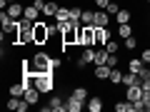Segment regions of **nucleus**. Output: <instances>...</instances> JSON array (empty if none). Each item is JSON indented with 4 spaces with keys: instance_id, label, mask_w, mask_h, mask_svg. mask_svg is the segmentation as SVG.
Instances as JSON below:
<instances>
[{
    "instance_id": "nucleus-1",
    "label": "nucleus",
    "mask_w": 150,
    "mask_h": 112,
    "mask_svg": "<svg viewBox=\"0 0 150 112\" xmlns=\"http://www.w3.org/2000/svg\"><path fill=\"white\" fill-rule=\"evenodd\" d=\"M18 45H35V22L33 20H20V30H18Z\"/></svg>"
},
{
    "instance_id": "nucleus-2",
    "label": "nucleus",
    "mask_w": 150,
    "mask_h": 112,
    "mask_svg": "<svg viewBox=\"0 0 150 112\" xmlns=\"http://www.w3.org/2000/svg\"><path fill=\"white\" fill-rule=\"evenodd\" d=\"M33 85L38 87V90L43 92H53L55 90V77H53V70H48V72H38L35 77H33Z\"/></svg>"
},
{
    "instance_id": "nucleus-3",
    "label": "nucleus",
    "mask_w": 150,
    "mask_h": 112,
    "mask_svg": "<svg viewBox=\"0 0 150 112\" xmlns=\"http://www.w3.org/2000/svg\"><path fill=\"white\" fill-rule=\"evenodd\" d=\"M78 45H80V48L95 45V27L93 25H80L78 27Z\"/></svg>"
},
{
    "instance_id": "nucleus-4",
    "label": "nucleus",
    "mask_w": 150,
    "mask_h": 112,
    "mask_svg": "<svg viewBox=\"0 0 150 112\" xmlns=\"http://www.w3.org/2000/svg\"><path fill=\"white\" fill-rule=\"evenodd\" d=\"M50 40V25L45 20H38L35 22V45H48Z\"/></svg>"
},
{
    "instance_id": "nucleus-5",
    "label": "nucleus",
    "mask_w": 150,
    "mask_h": 112,
    "mask_svg": "<svg viewBox=\"0 0 150 112\" xmlns=\"http://www.w3.org/2000/svg\"><path fill=\"white\" fill-rule=\"evenodd\" d=\"M0 25H3V32H18L20 30V20L13 15H8L5 10H3V15H0Z\"/></svg>"
},
{
    "instance_id": "nucleus-6",
    "label": "nucleus",
    "mask_w": 150,
    "mask_h": 112,
    "mask_svg": "<svg viewBox=\"0 0 150 112\" xmlns=\"http://www.w3.org/2000/svg\"><path fill=\"white\" fill-rule=\"evenodd\" d=\"M90 62H95V50L93 48H83V52H80V57H78V67H85V65H90Z\"/></svg>"
},
{
    "instance_id": "nucleus-7",
    "label": "nucleus",
    "mask_w": 150,
    "mask_h": 112,
    "mask_svg": "<svg viewBox=\"0 0 150 112\" xmlns=\"http://www.w3.org/2000/svg\"><path fill=\"white\" fill-rule=\"evenodd\" d=\"M40 95H43V92L38 90L35 85H28V87H25V95H23V100H25L28 105H38V100H40Z\"/></svg>"
},
{
    "instance_id": "nucleus-8",
    "label": "nucleus",
    "mask_w": 150,
    "mask_h": 112,
    "mask_svg": "<svg viewBox=\"0 0 150 112\" xmlns=\"http://www.w3.org/2000/svg\"><path fill=\"white\" fill-rule=\"evenodd\" d=\"M125 97H128L130 102H138V100H143V87H140V82H138V85H130V87H125Z\"/></svg>"
},
{
    "instance_id": "nucleus-9",
    "label": "nucleus",
    "mask_w": 150,
    "mask_h": 112,
    "mask_svg": "<svg viewBox=\"0 0 150 112\" xmlns=\"http://www.w3.org/2000/svg\"><path fill=\"white\" fill-rule=\"evenodd\" d=\"M108 25H110V13L98 8V10H95V25H93V27H108Z\"/></svg>"
},
{
    "instance_id": "nucleus-10",
    "label": "nucleus",
    "mask_w": 150,
    "mask_h": 112,
    "mask_svg": "<svg viewBox=\"0 0 150 112\" xmlns=\"http://www.w3.org/2000/svg\"><path fill=\"white\" fill-rule=\"evenodd\" d=\"M83 105H85V102L78 100V97H73V95L65 97V110H68V112H80V110H83Z\"/></svg>"
},
{
    "instance_id": "nucleus-11",
    "label": "nucleus",
    "mask_w": 150,
    "mask_h": 112,
    "mask_svg": "<svg viewBox=\"0 0 150 112\" xmlns=\"http://www.w3.org/2000/svg\"><path fill=\"white\" fill-rule=\"evenodd\" d=\"M110 65H95V72H93V75H95V80H103V82H105V80H110Z\"/></svg>"
},
{
    "instance_id": "nucleus-12",
    "label": "nucleus",
    "mask_w": 150,
    "mask_h": 112,
    "mask_svg": "<svg viewBox=\"0 0 150 112\" xmlns=\"http://www.w3.org/2000/svg\"><path fill=\"white\" fill-rule=\"evenodd\" d=\"M25 80H20V82H13V85H8V92H10L13 97H23L25 95Z\"/></svg>"
},
{
    "instance_id": "nucleus-13",
    "label": "nucleus",
    "mask_w": 150,
    "mask_h": 112,
    "mask_svg": "<svg viewBox=\"0 0 150 112\" xmlns=\"http://www.w3.org/2000/svg\"><path fill=\"white\" fill-rule=\"evenodd\" d=\"M110 40V30L108 27H95V45H105Z\"/></svg>"
},
{
    "instance_id": "nucleus-14",
    "label": "nucleus",
    "mask_w": 150,
    "mask_h": 112,
    "mask_svg": "<svg viewBox=\"0 0 150 112\" xmlns=\"http://www.w3.org/2000/svg\"><path fill=\"white\" fill-rule=\"evenodd\" d=\"M5 13H8V15H13V18H23V15H25V8H23L20 3H10Z\"/></svg>"
},
{
    "instance_id": "nucleus-15",
    "label": "nucleus",
    "mask_w": 150,
    "mask_h": 112,
    "mask_svg": "<svg viewBox=\"0 0 150 112\" xmlns=\"http://www.w3.org/2000/svg\"><path fill=\"white\" fill-rule=\"evenodd\" d=\"M138 82H140V75H138V72H130V70H128V72H123V85H125V87L138 85Z\"/></svg>"
},
{
    "instance_id": "nucleus-16",
    "label": "nucleus",
    "mask_w": 150,
    "mask_h": 112,
    "mask_svg": "<svg viewBox=\"0 0 150 112\" xmlns=\"http://www.w3.org/2000/svg\"><path fill=\"white\" fill-rule=\"evenodd\" d=\"M80 25H95V10H83Z\"/></svg>"
},
{
    "instance_id": "nucleus-17",
    "label": "nucleus",
    "mask_w": 150,
    "mask_h": 112,
    "mask_svg": "<svg viewBox=\"0 0 150 112\" xmlns=\"http://www.w3.org/2000/svg\"><path fill=\"white\" fill-rule=\"evenodd\" d=\"M88 110H90V112H100L103 110V97H90V100H88Z\"/></svg>"
},
{
    "instance_id": "nucleus-18",
    "label": "nucleus",
    "mask_w": 150,
    "mask_h": 112,
    "mask_svg": "<svg viewBox=\"0 0 150 112\" xmlns=\"http://www.w3.org/2000/svg\"><path fill=\"white\" fill-rule=\"evenodd\" d=\"M23 18H25V20L38 22V18H40V10H38L35 5H28V8H25V15H23Z\"/></svg>"
},
{
    "instance_id": "nucleus-19",
    "label": "nucleus",
    "mask_w": 150,
    "mask_h": 112,
    "mask_svg": "<svg viewBox=\"0 0 150 112\" xmlns=\"http://www.w3.org/2000/svg\"><path fill=\"white\" fill-rule=\"evenodd\" d=\"M108 82H112V85H123V70L112 67L110 70V80H108Z\"/></svg>"
},
{
    "instance_id": "nucleus-20",
    "label": "nucleus",
    "mask_w": 150,
    "mask_h": 112,
    "mask_svg": "<svg viewBox=\"0 0 150 112\" xmlns=\"http://www.w3.org/2000/svg\"><path fill=\"white\" fill-rule=\"evenodd\" d=\"M93 65H108V50H105V45H103L100 50H95V62Z\"/></svg>"
},
{
    "instance_id": "nucleus-21",
    "label": "nucleus",
    "mask_w": 150,
    "mask_h": 112,
    "mask_svg": "<svg viewBox=\"0 0 150 112\" xmlns=\"http://www.w3.org/2000/svg\"><path fill=\"white\" fill-rule=\"evenodd\" d=\"M58 8H60L58 3H53V0H48V3H45V8H43V15H45V18H50V15L55 18V13H58Z\"/></svg>"
},
{
    "instance_id": "nucleus-22",
    "label": "nucleus",
    "mask_w": 150,
    "mask_h": 112,
    "mask_svg": "<svg viewBox=\"0 0 150 112\" xmlns=\"http://www.w3.org/2000/svg\"><path fill=\"white\" fill-rule=\"evenodd\" d=\"M48 105H50V110H55V112H65V102H63V97H58V95H55Z\"/></svg>"
},
{
    "instance_id": "nucleus-23",
    "label": "nucleus",
    "mask_w": 150,
    "mask_h": 112,
    "mask_svg": "<svg viewBox=\"0 0 150 112\" xmlns=\"http://www.w3.org/2000/svg\"><path fill=\"white\" fill-rule=\"evenodd\" d=\"M143 67H145V62H143L140 57H133V60H128V70H130V72H140Z\"/></svg>"
},
{
    "instance_id": "nucleus-24",
    "label": "nucleus",
    "mask_w": 150,
    "mask_h": 112,
    "mask_svg": "<svg viewBox=\"0 0 150 112\" xmlns=\"http://www.w3.org/2000/svg\"><path fill=\"white\" fill-rule=\"evenodd\" d=\"M55 20H58V22H68V20H70V8H58Z\"/></svg>"
},
{
    "instance_id": "nucleus-25",
    "label": "nucleus",
    "mask_w": 150,
    "mask_h": 112,
    "mask_svg": "<svg viewBox=\"0 0 150 112\" xmlns=\"http://www.w3.org/2000/svg\"><path fill=\"white\" fill-rule=\"evenodd\" d=\"M130 18H133V13L125 10V8H120V13L115 15V20H118V25H123V22H130Z\"/></svg>"
},
{
    "instance_id": "nucleus-26",
    "label": "nucleus",
    "mask_w": 150,
    "mask_h": 112,
    "mask_svg": "<svg viewBox=\"0 0 150 112\" xmlns=\"http://www.w3.org/2000/svg\"><path fill=\"white\" fill-rule=\"evenodd\" d=\"M115 110H118V112H133V102L125 97V100H120L118 105H115Z\"/></svg>"
},
{
    "instance_id": "nucleus-27",
    "label": "nucleus",
    "mask_w": 150,
    "mask_h": 112,
    "mask_svg": "<svg viewBox=\"0 0 150 112\" xmlns=\"http://www.w3.org/2000/svg\"><path fill=\"white\" fill-rule=\"evenodd\" d=\"M20 105H23V100H20V97H8V102H5V107H8V110H20Z\"/></svg>"
},
{
    "instance_id": "nucleus-28",
    "label": "nucleus",
    "mask_w": 150,
    "mask_h": 112,
    "mask_svg": "<svg viewBox=\"0 0 150 112\" xmlns=\"http://www.w3.org/2000/svg\"><path fill=\"white\" fill-rule=\"evenodd\" d=\"M70 95H73V97H78V100H83V102L88 100V90H85V87H75V90L70 92Z\"/></svg>"
},
{
    "instance_id": "nucleus-29",
    "label": "nucleus",
    "mask_w": 150,
    "mask_h": 112,
    "mask_svg": "<svg viewBox=\"0 0 150 112\" xmlns=\"http://www.w3.org/2000/svg\"><path fill=\"white\" fill-rule=\"evenodd\" d=\"M118 32H120V37H130L133 35V27H130L128 22H123V25H118Z\"/></svg>"
},
{
    "instance_id": "nucleus-30",
    "label": "nucleus",
    "mask_w": 150,
    "mask_h": 112,
    "mask_svg": "<svg viewBox=\"0 0 150 112\" xmlns=\"http://www.w3.org/2000/svg\"><path fill=\"white\" fill-rule=\"evenodd\" d=\"M105 50H108V52H110V55H118V50H120V45L115 43V40H108V43H105Z\"/></svg>"
},
{
    "instance_id": "nucleus-31",
    "label": "nucleus",
    "mask_w": 150,
    "mask_h": 112,
    "mask_svg": "<svg viewBox=\"0 0 150 112\" xmlns=\"http://www.w3.org/2000/svg\"><path fill=\"white\" fill-rule=\"evenodd\" d=\"M135 48H138V37H135V35L125 37V50H135Z\"/></svg>"
},
{
    "instance_id": "nucleus-32",
    "label": "nucleus",
    "mask_w": 150,
    "mask_h": 112,
    "mask_svg": "<svg viewBox=\"0 0 150 112\" xmlns=\"http://www.w3.org/2000/svg\"><path fill=\"white\" fill-rule=\"evenodd\" d=\"M80 15H83V8H70V20L80 22Z\"/></svg>"
},
{
    "instance_id": "nucleus-33",
    "label": "nucleus",
    "mask_w": 150,
    "mask_h": 112,
    "mask_svg": "<svg viewBox=\"0 0 150 112\" xmlns=\"http://www.w3.org/2000/svg\"><path fill=\"white\" fill-rule=\"evenodd\" d=\"M105 10L110 13V15H118V13H120V5H118V3H115V0H110V5H108Z\"/></svg>"
},
{
    "instance_id": "nucleus-34",
    "label": "nucleus",
    "mask_w": 150,
    "mask_h": 112,
    "mask_svg": "<svg viewBox=\"0 0 150 112\" xmlns=\"http://www.w3.org/2000/svg\"><path fill=\"white\" fill-rule=\"evenodd\" d=\"M108 65H110V67H118V65H120L118 55H110V52H108Z\"/></svg>"
},
{
    "instance_id": "nucleus-35",
    "label": "nucleus",
    "mask_w": 150,
    "mask_h": 112,
    "mask_svg": "<svg viewBox=\"0 0 150 112\" xmlns=\"http://www.w3.org/2000/svg\"><path fill=\"white\" fill-rule=\"evenodd\" d=\"M140 60H143V62H145V65H148V62H150V48H145V50H143V52H140Z\"/></svg>"
},
{
    "instance_id": "nucleus-36",
    "label": "nucleus",
    "mask_w": 150,
    "mask_h": 112,
    "mask_svg": "<svg viewBox=\"0 0 150 112\" xmlns=\"http://www.w3.org/2000/svg\"><path fill=\"white\" fill-rule=\"evenodd\" d=\"M143 102H145V107L150 110V90H143Z\"/></svg>"
},
{
    "instance_id": "nucleus-37",
    "label": "nucleus",
    "mask_w": 150,
    "mask_h": 112,
    "mask_svg": "<svg viewBox=\"0 0 150 112\" xmlns=\"http://www.w3.org/2000/svg\"><path fill=\"white\" fill-rule=\"evenodd\" d=\"M95 5H98V8H100V10H105V8H108V5H110V0H95Z\"/></svg>"
},
{
    "instance_id": "nucleus-38",
    "label": "nucleus",
    "mask_w": 150,
    "mask_h": 112,
    "mask_svg": "<svg viewBox=\"0 0 150 112\" xmlns=\"http://www.w3.org/2000/svg\"><path fill=\"white\" fill-rule=\"evenodd\" d=\"M33 5H35V8H38V10L43 13V8H45V0H33Z\"/></svg>"
},
{
    "instance_id": "nucleus-39",
    "label": "nucleus",
    "mask_w": 150,
    "mask_h": 112,
    "mask_svg": "<svg viewBox=\"0 0 150 112\" xmlns=\"http://www.w3.org/2000/svg\"><path fill=\"white\" fill-rule=\"evenodd\" d=\"M140 87H143V90H150V77L148 80H140Z\"/></svg>"
},
{
    "instance_id": "nucleus-40",
    "label": "nucleus",
    "mask_w": 150,
    "mask_h": 112,
    "mask_svg": "<svg viewBox=\"0 0 150 112\" xmlns=\"http://www.w3.org/2000/svg\"><path fill=\"white\" fill-rule=\"evenodd\" d=\"M145 3H148V5H150V0H145Z\"/></svg>"
},
{
    "instance_id": "nucleus-41",
    "label": "nucleus",
    "mask_w": 150,
    "mask_h": 112,
    "mask_svg": "<svg viewBox=\"0 0 150 112\" xmlns=\"http://www.w3.org/2000/svg\"><path fill=\"white\" fill-rule=\"evenodd\" d=\"M148 67H150V62H148Z\"/></svg>"
}]
</instances>
